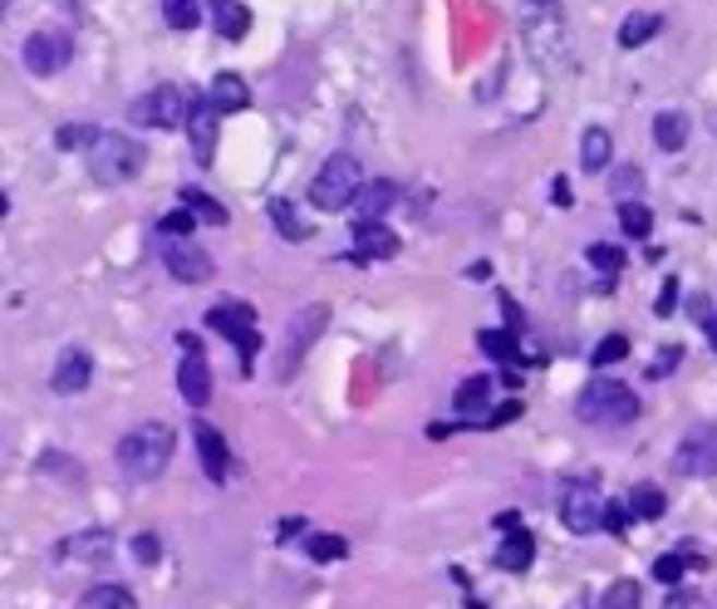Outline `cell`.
<instances>
[{"instance_id": "ab89813d", "label": "cell", "mask_w": 717, "mask_h": 609, "mask_svg": "<svg viewBox=\"0 0 717 609\" xmlns=\"http://www.w3.org/2000/svg\"><path fill=\"white\" fill-rule=\"evenodd\" d=\"M157 231H163V236H172V241H192V231H196V216L187 212V206H182V212H167L163 222H157Z\"/></svg>"}, {"instance_id": "ffe728a7", "label": "cell", "mask_w": 717, "mask_h": 609, "mask_svg": "<svg viewBox=\"0 0 717 609\" xmlns=\"http://www.w3.org/2000/svg\"><path fill=\"white\" fill-rule=\"evenodd\" d=\"M216 108L206 104H196V114H192V128H187V133H192V147H196V167H212V157H216Z\"/></svg>"}, {"instance_id": "60d3db41", "label": "cell", "mask_w": 717, "mask_h": 609, "mask_svg": "<svg viewBox=\"0 0 717 609\" xmlns=\"http://www.w3.org/2000/svg\"><path fill=\"white\" fill-rule=\"evenodd\" d=\"M94 138H98V128H88V123H64V128L55 133V147H64V153H69V147H88Z\"/></svg>"}, {"instance_id": "484cf974", "label": "cell", "mask_w": 717, "mask_h": 609, "mask_svg": "<svg viewBox=\"0 0 717 609\" xmlns=\"http://www.w3.org/2000/svg\"><path fill=\"white\" fill-rule=\"evenodd\" d=\"M177 196H182V206L196 216V222H212V226H226V222H231V212H226V206L216 202V196L196 192V187H182V192H177Z\"/></svg>"}, {"instance_id": "cb8c5ba5", "label": "cell", "mask_w": 717, "mask_h": 609, "mask_svg": "<svg viewBox=\"0 0 717 609\" xmlns=\"http://www.w3.org/2000/svg\"><path fill=\"white\" fill-rule=\"evenodd\" d=\"M658 29H664V15H654V10H634V15L619 25V49H644Z\"/></svg>"}, {"instance_id": "ee69618b", "label": "cell", "mask_w": 717, "mask_h": 609, "mask_svg": "<svg viewBox=\"0 0 717 609\" xmlns=\"http://www.w3.org/2000/svg\"><path fill=\"white\" fill-rule=\"evenodd\" d=\"M693 320L703 324L707 344H713V349H717V314H713V300H703V295H697V300H693Z\"/></svg>"}, {"instance_id": "d590c367", "label": "cell", "mask_w": 717, "mask_h": 609, "mask_svg": "<svg viewBox=\"0 0 717 609\" xmlns=\"http://www.w3.org/2000/svg\"><path fill=\"white\" fill-rule=\"evenodd\" d=\"M163 20L167 29H196L202 10H196V0H163Z\"/></svg>"}, {"instance_id": "7dc6e473", "label": "cell", "mask_w": 717, "mask_h": 609, "mask_svg": "<svg viewBox=\"0 0 717 609\" xmlns=\"http://www.w3.org/2000/svg\"><path fill=\"white\" fill-rule=\"evenodd\" d=\"M673 304H678V280H668L664 295L654 300V314H673Z\"/></svg>"}, {"instance_id": "d6a6232c", "label": "cell", "mask_w": 717, "mask_h": 609, "mask_svg": "<svg viewBox=\"0 0 717 609\" xmlns=\"http://www.w3.org/2000/svg\"><path fill=\"white\" fill-rule=\"evenodd\" d=\"M619 226H624L634 241H644V236L654 231V212H648L644 202H624V206H619Z\"/></svg>"}, {"instance_id": "603a6c76", "label": "cell", "mask_w": 717, "mask_h": 609, "mask_svg": "<svg viewBox=\"0 0 717 609\" xmlns=\"http://www.w3.org/2000/svg\"><path fill=\"white\" fill-rule=\"evenodd\" d=\"M609 157H614V138H609V128L589 123L585 138H579V167H585V172H605Z\"/></svg>"}, {"instance_id": "e575fe53", "label": "cell", "mask_w": 717, "mask_h": 609, "mask_svg": "<svg viewBox=\"0 0 717 609\" xmlns=\"http://www.w3.org/2000/svg\"><path fill=\"white\" fill-rule=\"evenodd\" d=\"M585 255L599 275H619V265H624V246H614V241H595Z\"/></svg>"}, {"instance_id": "f6af8a7d", "label": "cell", "mask_w": 717, "mask_h": 609, "mask_svg": "<svg viewBox=\"0 0 717 609\" xmlns=\"http://www.w3.org/2000/svg\"><path fill=\"white\" fill-rule=\"evenodd\" d=\"M678 359H683V349H678V344L658 349V359L648 363V379H664V373H673V369H678Z\"/></svg>"}, {"instance_id": "b9f144b4", "label": "cell", "mask_w": 717, "mask_h": 609, "mask_svg": "<svg viewBox=\"0 0 717 609\" xmlns=\"http://www.w3.org/2000/svg\"><path fill=\"white\" fill-rule=\"evenodd\" d=\"M157 556H163V540H157L153 530H138L133 536V560L138 565H157Z\"/></svg>"}, {"instance_id": "8d00e7d4", "label": "cell", "mask_w": 717, "mask_h": 609, "mask_svg": "<svg viewBox=\"0 0 717 609\" xmlns=\"http://www.w3.org/2000/svg\"><path fill=\"white\" fill-rule=\"evenodd\" d=\"M688 565H693V560H688V550H668V556L654 560V580H658V585H678Z\"/></svg>"}, {"instance_id": "c3c4849f", "label": "cell", "mask_w": 717, "mask_h": 609, "mask_svg": "<svg viewBox=\"0 0 717 609\" xmlns=\"http://www.w3.org/2000/svg\"><path fill=\"white\" fill-rule=\"evenodd\" d=\"M501 310H506V330H516V334H521V330H526V324H521V304H516V300H511V295H506V290H501Z\"/></svg>"}, {"instance_id": "4dcf8cb0", "label": "cell", "mask_w": 717, "mask_h": 609, "mask_svg": "<svg viewBox=\"0 0 717 609\" xmlns=\"http://www.w3.org/2000/svg\"><path fill=\"white\" fill-rule=\"evenodd\" d=\"M246 29H251V10H246L241 0H231V5L216 10V35L222 39H241Z\"/></svg>"}, {"instance_id": "5bb4252c", "label": "cell", "mask_w": 717, "mask_h": 609, "mask_svg": "<svg viewBox=\"0 0 717 609\" xmlns=\"http://www.w3.org/2000/svg\"><path fill=\"white\" fill-rule=\"evenodd\" d=\"M192 442H196V457H202L206 481H216V487H222V481L231 477V447H226V438L212 428V422L192 418Z\"/></svg>"}, {"instance_id": "2e32d148", "label": "cell", "mask_w": 717, "mask_h": 609, "mask_svg": "<svg viewBox=\"0 0 717 609\" xmlns=\"http://www.w3.org/2000/svg\"><path fill=\"white\" fill-rule=\"evenodd\" d=\"M88 379H94V359H88V349H64L55 363V373H49V389L55 393H84Z\"/></svg>"}, {"instance_id": "f35d334b", "label": "cell", "mask_w": 717, "mask_h": 609, "mask_svg": "<svg viewBox=\"0 0 717 609\" xmlns=\"http://www.w3.org/2000/svg\"><path fill=\"white\" fill-rule=\"evenodd\" d=\"M629 354V339L624 334H605V339L595 344V354H589V363H595V369H605V363H619Z\"/></svg>"}, {"instance_id": "6da1fadb", "label": "cell", "mask_w": 717, "mask_h": 609, "mask_svg": "<svg viewBox=\"0 0 717 609\" xmlns=\"http://www.w3.org/2000/svg\"><path fill=\"white\" fill-rule=\"evenodd\" d=\"M516 25L526 39L536 69H546L550 79L570 69V20L560 10V0H516Z\"/></svg>"}, {"instance_id": "e0dca14e", "label": "cell", "mask_w": 717, "mask_h": 609, "mask_svg": "<svg viewBox=\"0 0 717 609\" xmlns=\"http://www.w3.org/2000/svg\"><path fill=\"white\" fill-rule=\"evenodd\" d=\"M59 560H69L74 556L79 565H104L108 556H113V536H108L104 526H94V530H84V536H74V540H64V546L55 550Z\"/></svg>"}, {"instance_id": "f1b7e54d", "label": "cell", "mask_w": 717, "mask_h": 609, "mask_svg": "<svg viewBox=\"0 0 717 609\" xmlns=\"http://www.w3.org/2000/svg\"><path fill=\"white\" fill-rule=\"evenodd\" d=\"M271 222H275V231H280L285 241H304V236H310V222H300V216H295L290 196H275V202H271Z\"/></svg>"}, {"instance_id": "3957f363", "label": "cell", "mask_w": 717, "mask_h": 609, "mask_svg": "<svg viewBox=\"0 0 717 609\" xmlns=\"http://www.w3.org/2000/svg\"><path fill=\"white\" fill-rule=\"evenodd\" d=\"M147 153L138 138L128 133H113V128H98V138L88 143V177L98 187H118V182H133L143 172Z\"/></svg>"}, {"instance_id": "83f0119b", "label": "cell", "mask_w": 717, "mask_h": 609, "mask_svg": "<svg viewBox=\"0 0 717 609\" xmlns=\"http://www.w3.org/2000/svg\"><path fill=\"white\" fill-rule=\"evenodd\" d=\"M477 344L491 354V359H501L511 369V363H521V344H516V330H481Z\"/></svg>"}, {"instance_id": "7bdbcfd3", "label": "cell", "mask_w": 717, "mask_h": 609, "mask_svg": "<svg viewBox=\"0 0 717 609\" xmlns=\"http://www.w3.org/2000/svg\"><path fill=\"white\" fill-rule=\"evenodd\" d=\"M629 521H638L634 511H629V501H614V506L605 511V530H609V536H624V530H629Z\"/></svg>"}, {"instance_id": "5b68a950", "label": "cell", "mask_w": 717, "mask_h": 609, "mask_svg": "<svg viewBox=\"0 0 717 609\" xmlns=\"http://www.w3.org/2000/svg\"><path fill=\"white\" fill-rule=\"evenodd\" d=\"M359 187H363L359 157H354V153H334L330 163L310 177V206H320V212H344V206H354Z\"/></svg>"}, {"instance_id": "9c48e42d", "label": "cell", "mask_w": 717, "mask_h": 609, "mask_svg": "<svg viewBox=\"0 0 717 609\" xmlns=\"http://www.w3.org/2000/svg\"><path fill=\"white\" fill-rule=\"evenodd\" d=\"M177 349H182V363H177V393H182V403H192V408H206V403H212V363H206L196 334H177Z\"/></svg>"}, {"instance_id": "277c9868", "label": "cell", "mask_w": 717, "mask_h": 609, "mask_svg": "<svg viewBox=\"0 0 717 609\" xmlns=\"http://www.w3.org/2000/svg\"><path fill=\"white\" fill-rule=\"evenodd\" d=\"M575 418L589 422V428H624V422L638 418V398H634V389L619 379H589L585 389H579Z\"/></svg>"}, {"instance_id": "52a82bcc", "label": "cell", "mask_w": 717, "mask_h": 609, "mask_svg": "<svg viewBox=\"0 0 717 609\" xmlns=\"http://www.w3.org/2000/svg\"><path fill=\"white\" fill-rule=\"evenodd\" d=\"M206 324H212L222 339L236 344V354H241V373H255V354H261V330H255V310H251V304H241V300L212 304Z\"/></svg>"}, {"instance_id": "bcb514c9", "label": "cell", "mask_w": 717, "mask_h": 609, "mask_svg": "<svg viewBox=\"0 0 717 609\" xmlns=\"http://www.w3.org/2000/svg\"><path fill=\"white\" fill-rule=\"evenodd\" d=\"M521 408H526V403L506 398L497 413H487V418H481V428H506V422H516V418H521Z\"/></svg>"}, {"instance_id": "816d5d0a", "label": "cell", "mask_w": 717, "mask_h": 609, "mask_svg": "<svg viewBox=\"0 0 717 609\" xmlns=\"http://www.w3.org/2000/svg\"><path fill=\"white\" fill-rule=\"evenodd\" d=\"M550 192H555L560 206H570V182H565V177H555V182H550Z\"/></svg>"}, {"instance_id": "74e56055", "label": "cell", "mask_w": 717, "mask_h": 609, "mask_svg": "<svg viewBox=\"0 0 717 609\" xmlns=\"http://www.w3.org/2000/svg\"><path fill=\"white\" fill-rule=\"evenodd\" d=\"M599 609H644L638 605V585L634 580H614V585L605 589V599H599Z\"/></svg>"}, {"instance_id": "d6986e66", "label": "cell", "mask_w": 717, "mask_h": 609, "mask_svg": "<svg viewBox=\"0 0 717 609\" xmlns=\"http://www.w3.org/2000/svg\"><path fill=\"white\" fill-rule=\"evenodd\" d=\"M487 398H491V379L487 373H471V379L457 383V393H452V408H457V418H487Z\"/></svg>"}, {"instance_id": "db71d44e", "label": "cell", "mask_w": 717, "mask_h": 609, "mask_svg": "<svg viewBox=\"0 0 717 609\" xmlns=\"http://www.w3.org/2000/svg\"><path fill=\"white\" fill-rule=\"evenodd\" d=\"M212 5H216V10H222V5H231V0H212Z\"/></svg>"}, {"instance_id": "11a10c76", "label": "cell", "mask_w": 717, "mask_h": 609, "mask_svg": "<svg viewBox=\"0 0 717 609\" xmlns=\"http://www.w3.org/2000/svg\"><path fill=\"white\" fill-rule=\"evenodd\" d=\"M570 609H585V605H570Z\"/></svg>"}, {"instance_id": "f5cc1de1", "label": "cell", "mask_w": 717, "mask_h": 609, "mask_svg": "<svg viewBox=\"0 0 717 609\" xmlns=\"http://www.w3.org/2000/svg\"><path fill=\"white\" fill-rule=\"evenodd\" d=\"M300 526H304V516H290V521H285L280 530H275V540H290V536H295V530H300Z\"/></svg>"}, {"instance_id": "d4e9b609", "label": "cell", "mask_w": 717, "mask_h": 609, "mask_svg": "<svg viewBox=\"0 0 717 609\" xmlns=\"http://www.w3.org/2000/svg\"><path fill=\"white\" fill-rule=\"evenodd\" d=\"M654 143L664 147V153H678V147L688 143V118L678 114V108H664V114L654 118Z\"/></svg>"}, {"instance_id": "f907efd6", "label": "cell", "mask_w": 717, "mask_h": 609, "mask_svg": "<svg viewBox=\"0 0 717 609\" xmlns=\"http://www.w3.org/2000/svg\"><path fill=\"white\" fill-rule=\"evenodd\" d=\"M491 526H497L501 536H506V530H516V526H521V516H516V511H501V516L491 521Z\"/></svg>"}, {"instance_id": "7c38bea8", "label": "cell", "mask_w": 717, "mask_h": 609, "mask_svg": "<svg viewBox=\"0 0 717 609\" xmlns=\"http://www.w3.org/2000/svg\"><path fill=\"white\" fill-rule=\"evenodd\" d=\"M163 265H167V275L182 280V285H202V280H212L216 275V261L196 241H167L163 246Z\"/></svg>"}, {"instance_id": "4316f807", "label": "cell", "mask_w": 717, "mask_h": 609, "mask_svg": "<svg viewBox=\"0 0 717 609\" xmlns=\"http://www.w3.org/2000/svg\"><path fill=\"white\" fill-rule=\"evenodd\" d=\"M79 609H138V599L128 585H94L79 599Z\"/></svg>"}, {"instance_id": "681fc988", "label": "cell", "mask_w": 717, "mask_h": 609, "mask_svg": "<svg viewBox=\"0 0 717 609\" xmlns=\"http://www.w3.org/2000/svg\"><path fill=\"white\" fill-rule=\"evenodd\" d=\"M693 599H697L693 589H673V595L664 599V609H693Z\"/></svg>"}, {"instance_id": "1f68e13d", "label": "cell", "mask_w": 717, "mask_h": 609, "mask_svg": "<svg viewBox=\"0 0 717 609\" xmlns=\"http://www.w3.org/2000/svg\"><path fill=\"white\" fill-rule=\"evenodd\" d=\"M609 192H614L619 202H638V192H644V172H638L634 163L614 167V172H609Z\"/></svg>"}, {"instance_id": "f546056e", "label": "cell", "mask_w": 717, "mask_h": 609, "mask_svg": "<svg viewBox=\"0 0 717 609\" xmlns=\"http://www.w3.org/2000/svg\"><path fill=\"white\" fill-rule=\"evenodd\" d=\"M304 550H310V560H320V565H334V560L349 556V540L330 536V530H314V536H304Z\"/></svg>"}, {"instance_id": "4fadbf2b", "label": "cell", "mask_w": 717, "mask_h": 609, "mask_svg": "<svg viewBox=\"0 0 717 609\" xmlns=\"http://www.w3.org/2000/svg\"><path fill=\"white\" fill-rule=\"evenodd\" d=\"M324 320H330V304H304V310L290 320V339H285V379H290V373L300 369L304 349H310V344L320 339Z\"/></svg>"}, {"instance_id": "ac0fdd59", "label": "cell", "mask_w": 717, "mask_h": 609, "mask_svg": "<svg viewBox=\"0 0 717 609\" xmlns=\"http://www.w3.org/2000/svg\"><path fill=\"white\" fill-rule=\"evenodd\" d=\"M206 104H212L216 114H241V108L251 104V88H246L241 74H216L212 88H206Z\"/></svg>"}, {"instance_id": "ba28073f", "label": "cell", "mask_w": 717, "mask_h": 609, "mask_svg": "<svg viewBox=\"0 0 717 609\" xmlns=\"http://www.w3.org/2000/svg\"><path fill=\"white\" fill-rule=\"evenodd\" d=\"M605 497H599V487L589 477H575L565 481V491H560V521H565L570 536H589V530L605 526Z\"/></svg>"}, {"instance_id": "44dd1931", "label": "cell", "mask_w": 717, "mask_h": 609, "mask_svg": "<svg viewBox=\"0 0 717 609\" xmlns=\"http://www.w3.org/2000/svg\"><path fill=\"white\" fill-rule=\"evenodd\" d=\"M393 202H398V187L393 182H363L359 196H354V222H379Z\"/></svg>"}, {"instance_id": "9a60e30c", "label": "cell", "mask_w": 717, "mask_h": 609, "mask_svg": "<svg viewBox=\"0 0 717 609\" xmlns=\"http://www.w3.org/2000/svg\"><path fill=\"white\" fill-rule=\"evenodd\" d=\"M398 255V236L383 222H354V251L349 261H393Z\"/></svg>"}, {"instance_id": "8fae6325", "label": "cell", "mask_w": 717, "mask_h": 609, "mask_svg": "<svg viewBox=\"0 0 717 609\" xmlns=\"http://www.w3.org/2000/svg\"><path fill=\"white\" fill-rule=\"evenodd\" d=\"M717 471V422L693 428L673 452V477H713Z\"/></svg>"}, {"instance_id": "30bf717a", "label": "cell", "mask_w": 717, "mask_h": 609, "mask_svg": "<svg viewBox=\"0 0 717 609\" xmlns=\"http://www.w3.org/2000/svg\"><path fill=\"white\" fill-rule=\"evenodd\" d=\"M20 59H25V69L35 79H49V74H59V69H69L74 39H69L64 29H35V35L25 39V49H20Z\"/></svg>"}, {"instance_id": "7402d4cb", "label": "cell", "mask_w": 717, "mask_h": 609, "mask_svg": "<svg viewBox=\"0 0 717 609\" xmlns=\"http://www.w3.org/2000/svg\"><path fill=\"white\" fill-rule=\"evenodd\" d=\"M530 560H536V540H530V530L526 526L506 530V540H501V550H497V565L511 570V575H521V570H530Z\"/></svg>"}, {"instance_id": "7a4b0ae2", "label": "cell", "mask_w": 717, "mask_h": 609, "mask_svg": "<svg viewBox=\"0 0 717 609\" xmlns=\"http://www.w3.org/2000/svg\"><path fill=\"white\" fill-rule=\"evenodd\" d=\"M177 452V432L172 422H138L133 432H123L118 438V471H123L128 481H157L167 471V462H172Z\"/></svg>"}, {"instance_id": "8992f818", "label": "cell", "mask_w": 717, "mask_h": 609, "mask_svg": "<svg viewBox=\"0 0 717 609\" xmlns=\"http://www.w3.org/2000/svg\"><path fill=\"white\" fill-rule=\"evenodd\" d=\"M196 104H202V98L182 94L177 84H157L153 94H143L133 108H128V114H133L138 128H192Z\"/></svg>"}, {"instance_id": "836d02e7", "label": "cell", "mask_w": 717, "mask_h": 609, "mask_svg": "<svg viewBox=\"0 0 717 609\" xmlns=\"http://www.w3.org/2000/svg\"><path fill=\"white\" fill-rule=\"evenodd\" d=\"M629 511H634L638 521H658L664 516V491L658 487H634L629 491Z\"/></svg>"}]
</instances>
